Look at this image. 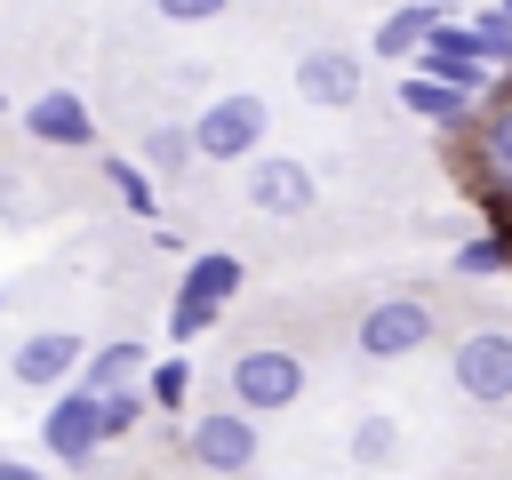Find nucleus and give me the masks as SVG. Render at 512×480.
Listing matches in <instances>:
<instances>
[{"mask_svg": "<svg viewBox=\"0 0 512 480\" xmlns=\"http://www.w3.org/2000/svg\"><path fill=\"white\" fill-rule=\"evenodd\" d=\"M456 384L472 392V400H512V336L504 328H472L464 344H456Z\"/></svg>", "mask_w": 512, "mask_h": 480, "instance_id": "nucleus-6", "label": "nucleus"}, {"mask_svg": "<svg viewBox=\"0 0 512 480\" xmlns=\"http://www.w3.org/2000/svg\"><path fill=\"white\" fill-rule=\"evenodd\" d=\"M168 24H208V16H224V0H152Z\"/></svg>", "mask_w": 512, "mask_h": 480, "instance_id": "nucleus-24", "label": "nucleus"}, {"mask_svg": "<svg viewBox=\"0 0 512 480\" xmlns=\"http://www.w3.org/2000/svg\"><path fill=\"white\" fill-rule=\"evenodd\" d=\"M320 192H312V168L304 160H280V152H264L256 168H248V208H264V216H304Z\"/></svg>", "mask_w": 512, "mask_h": 480, "instance_id": "nucleus-8", "label": "nucleus"}, {"mask_svg": "<svg viewBox=\"0 0 512 480\" xmlns=\"http://www.w3.org/2000/svg\"><path fill=\"white\" fill-rule=\"evenodd\" d=\"M480 48H488V64H512V16H504V8L480 16Z\"/></svg>", "mask_w": 512, "mask_h": 480, "instance_id": "nucleus-23", "label": "nucleus"}, {"mask_svg": "<svg viewBox=\"0 0 512 480\" xmlns=\"http://www.w3.org/2000/svg\"><path fill=\"white\" fill-rule=\"evenodd\" d=\"M264 128H272L264 96H216V104L192 120V144H200V160H248V152L264 144Z\"/></svg>", "mask_w": 512, "mask_h": 480, "instance_id": "nucleus-2", "label": "nucleus"}, {"mask_svg": "<svg viewBox=\"0 0 512 480\" xmlns=\"http://www.w3.org/2000/svg\"><path fill=\"white\" fill-rule=\"evenodd\" d=\"M136 368H144V352H136V336H120V344H104L96 360H88V384L104 392V384H136Z\"/></svg>", "mask_w": 512, "mask_h": 480, "instance_id": "nucleus-15", "label": "nucleus"}, {"mask_svg": "<svg viewBox=\"0 0 512 480\" xmlns=\"http://www.w3.org/2000/svg\"><path fill=\"white\" fill-rule=\"evenodd\" d=\"M488 152H496V168H512V104L488 120Z\"/></svg>", "mask_w": 512, "mask_h": 480, "instance_id": "nucleus-25", "label": "nucleus"}, {"mask_svg": "<svg viewBox=\"0 0 512 480\" xmlns=\"http://www.w3.org/2000/svg\"><path fill=\"white\" fill-rule=\"evenodd\" d=\"M424 336H432V312H424L416 296H384V304L360 312V352H368V360H400V352H416Z\"/></svg>", "mask_w": 512, "mask_h": 480, "instance_id": "nucleus-5", "label": "nucleus"}, {"mask_svg": "<svg viewBox=\"0 0 512 480\" xmlns=\"http://www.w3.org/2000/svg\"><path fill=\"white\" fill-rule=\"evenodd\" d=\"M400 104H408L416 120H440V128H456L472 96H464V88H448V80H400Z\"/></svg>", "mask_w": 512, "mask_h": 480, "instance_id": "nucleus-12", "label": "nucleus"}, {"mask_svg": "<svg viewBox=\"0 0 512 480\" xmlns=\"http://www.w3.org/2000/svg\"><path fill=\"white\" fill-rule=\"evenodd\" d=\"M424 64H432V80H448V88H488V56H448V48H424Z\"/></svg>", "mask_w": 512, "mask_h": 480, "instance_id": "nucleus-16", "label": "nucleus"}, {"mask_svg": "<svg viewBox=\"0 0 512 480\" xmlns=\"http://www.w3.org/2000/svg\"><path fill=\"white\" fill-rule=\"evenodd\" d=\"M8 368H16V384H72V376L88 368V344H80L72 328H32Z\"/></svg>", "mask_w": 512, "mask_h": 480, "instance_id": "nucleus-7", "label": "nucleus"}, {"mask_svg": "<svg viewBox=\"0 0 512 480\" xmlns=\"http://www.w3.org/2000/svg\"><path fill=\"white\" fill-rule=\"evenodd\" d=\"M184 448H192V464H208V472H248V464H256V416H248V408H208V416L184 424Z\"/></svg>", "mask_w": 512, "mask_h": 480, "instance_id": "nucleus-4", "label": "nucleus"}, {"mask_svg": "<svg viewBox=\"0 0 512 480\" xmlns=\"http://www.w3.org/2000/svg\"><path fill=\"white\" fill-rule=\"evenodd\" d=\"M40 440H48L56 464H88L104 448V392L96 384H64V400H48V416H40Z\"/></svg>", "mask_w": 512, "mask_h": 480, "instance_id": "nucleus-1", "label": "nucleus"}, {"mask_svg": "<svg viewBox=\"0 0 512 480\" xmlns=\"http://www.w3.org/2000/svg\"><path fill=\"white\" fill-rule=\"evenodd\" d=\"M136 416H144V392L136 384H104V440H120Z\"/></svg>", "mask_w": 512, "mask_h": 480, "instance_id": "nucleus-20", "label": "nucleus"}, {"mask_svg": "<svg viewBox=\"0 0 512 480\" xmlns=\"http://www.w3.org/2000/svg\"><path fill=\"white\" fill-rule=\"evenodd\" d=\"M104 176H112V192H120L136 216H152V176H144L136 160H104Z\"/></svg>", "mask_w": 512, "mask_h": 480, "instance_id": "nucleus-18", "label": "nucleus"}, {"mask_svg": "<svg viewBox=\"0 0 512 480\" xmlns=\"http://www.w3.org/2000/svg\"><path fill=\"white\" fill-rule=\"evenodd\" d=\"M448 24V8H432V0H408V8H392L384 24H376V56H416L432 32Z\"/></svg>", "mask_w": 512, "mask_h": 480, "instance_id": "nucleus-11", "label": "nucleus"}, {"mask_svg": "<svg viewBox=\"0 0 512 480\" xmlns=\"http://www.w3.org/2000/svg\"><path fill=\"white\" fill-rule=\"evenodd\" d=\"M184 392H192L184 360H160V368H152V400H160V408H184Z\"/></svg>", "mask_w": 512, "mask_h": 480, "instance_id": "nucleus-22", "label": "nucleus"}, {"mask_svg": "<svg viewBox=\"0 0 512 480\" xmlns=\"http://www.w3.org/2000/svg\"><path fill=\"white\" fill-rule=\"evenodd\" d=\"M496 8H504V16H512V0H496Z\"/></svg>", "mask_w": 512, "mask_h": 480, "instance_id": "nucleus-28", "label": "nucleus"}, {"mask_svg": "<svg viewBox=\"0 0 512 480\" xmlns=\"http://www.w3.org/2000/svg\"><path fill=\"white\" fill-rule=\"evenodd\" d=\"M232 288H240V256H224V248L192 256V272H184V296H208V304H224Z\"/></svg>", "mask_w": 512, "mask_h": 480, "instance_id": "nucleus-13", "label": "nucleus"}, {"mask_svg": "<svg viewBox=\"0 0 512 480\" xmlns=\"http://www.w3.org/2000/svg\"><path fill=\"white\" fill-rule=\"evenodd\" d=\"M0 480H48V472H40V464H24V456H8V448H0Z\"/></svg>", "mask_w": 512, "mask_h": 480, "instance_id": "nucleus-26", "label": "nucleus"}, {"mask_svg": "<svg viewBox=\"0 0 512 480\" xmlns=\"http://www.w3.org/2000/svg\"><path fill=\"white\" fill-rule=\"evenodd\" d=\"M504 264H512L504 240H464V248H456V272H464V280H488V272H504Z\"/></svg>", "mask_w": 512, "mask_h": 480, "instance_id": "nucleus-19", "label": "nucleus"}, {"mask_svg": "<svg viewBox=\"0 0 512 480\" xmlns=\"http://www.w3.org/2000/svg\"><path fill=\"white\" fill-rule=\"evenodd\" d=\"M24 128H32L40 144H96V120H88V104H80V96H64V88H48V96L24 112Z\"/></svg>", "mask_w": 512, "mask_h": 480, "instance_id": "nucleus-10", "label": "nucleus"}, {"mask_svg": "<svg viewBox=\"0 0 512 480\" xmlns=\"http://www.w3.org/2000/svg\"><path fill=\"white\" fill-rule=\"evenodd\" d=\"M0 208H8V176H0Z\"/></svg>", "mask_w": 512, "mask_h": 480, "instance_id": "nucleus-27", "label": "nucleus"}, {"mask_svg": "<svg viewBox=\"0 0 512 480\" xmlns=\"http://www.w3.org/2000/svg\"><path fill=\"white\" fill-rule=\"evenodd\" d=\"M232 400H240V408H288V400H304V360L280 352V344L240 352V360H232Z\"/></svg>", "mask_w": 512, "mask_h": 480, "instance_id": "nucleus-3", "label": "nucleus"}, {"mask_svg": "<svg viewBox=\"0 0 512 480\" xmlns=\"http://www.w3.org/2000/svg\"><path fill=\"white\" fill-rule=\"evenodd\" d=\"M208 320H216V304H208V296H184V288H176V312H168V336H176V344H192V336H200Z\"/></svg>", "mask_w": 512, "mask_h": 480, "instance_id": "nucleus-21", "label": "nucleus"}, {"mask_svg": "<svg viewBox=\"0 0 512 480\" xmlns=\"http://www.w3.org/2000/svg\"><path fill=\"white\" fill-rule=\"evenodd\" d=\"M392 456H400V424H392V416H360V424H352V464L384 472Z\"/></svg>", "mask_w": 512, "mask_h": 480, "instance_id": "nucleus-14", "label": "nucleus"}, {"mask_svg": "<svg viewBox=\"0 0 512 480\" xmlns=\"http://www.w3.org/2000/svg\"><path fill=\"white\" fill-rule=\"evenodd\" d=\"M192 152H200V144H192V128H152V136H144V160H152L160 176H176Z\"/></svg>", "mask_w": 512, "mask_h": 480, "instance_id": "nucleus-17", "label": "nucleus"}, {"mask_svg": "<svg viewBox=\"0 0 512 480\" xmlns=\"http://www.w3.org/2000/svg\"><path fill=\"white\" fill-rule=\"evenodd\" d=\"M296 96H304V104H328V112L360 104V56H352V48H312V56L296 64Z\"/></svg>", "mask_w": 512, "mask_h": 480, "instance_id": "nucleus-9", "label": "nucleus"}]
</instances>
